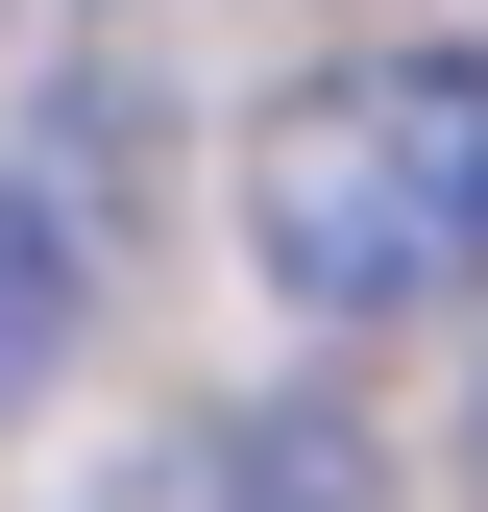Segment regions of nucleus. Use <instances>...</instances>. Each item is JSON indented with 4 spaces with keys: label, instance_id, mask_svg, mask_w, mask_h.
Listing matches in <instances>:
<instances>
[{
    "label": "nucleus",
    "instance_id": "1",
    "mask_svg": "<svg viewBox=\"0 0 488 512\" xmlns=\"http://www.w3.org/2000/svg\"><path fill=\"white\" fill-rule=\"evenodd\" d=\"M244 269L318 342H415L488 293V49H342L244 122Z\"/></svg>",
    "mask_w": 488,
    "mask_h": 512
},
{
    "label": "nucleus",
    "instance_id": "2",
    "mask_svg": "<svg viewBox=\"0 0 488 512\" xmlns=\"http://www.w3.org/2000/svg\"><path fill=\"white\" fill-rule=\"evenodd\" d=\"M122 147H147V98H122V74H74L25 147H0V415H25V366L74 342V293H98V196H122Z\"/></svg>",
    "mask_w": 488,
    "mask_h": 512
},
{
    "label": "nucleus",
    "instance_id": "3",
    "mask_svg": "<svg viewBox=\"0 0 488 512\" xmlns=\"http://www.w3.org/2000/svg\"><path fill=\"white\" fill-rule=\"evenodd\" d=\"M122 512H391V488H366V439H342V415L244 391V415H171L147 464H122Z\"/></svg>",
    "mask_w": 488,
    "mask_h": 512
}]
</instances>
